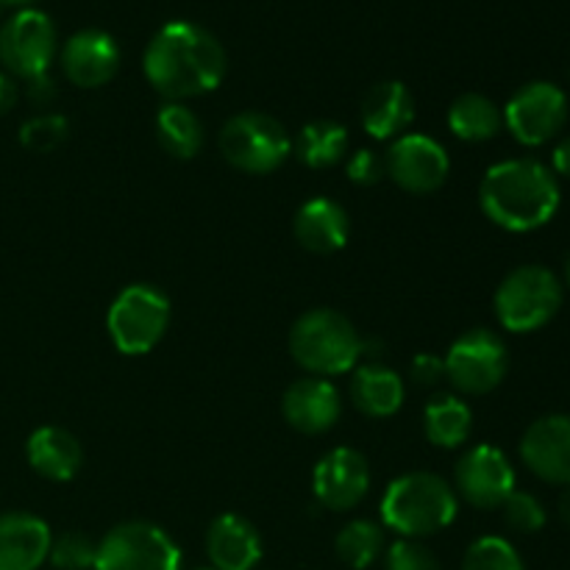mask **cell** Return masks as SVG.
Segmentation results:
<instances>
[{
	"label": "cell",
	"mask_w": 570,
	"mask_h": 570,
	"mask_svg": "<svg viewBox=\"0 0 570 570\" xmlns=\"http://www.w3.org/2000/svg\"><path fill=\"white\" fill-rule=\"evenodd\" d=\"M226 67V50L215 33L189 20L161 26L142 56L145 78L167 104H184L217 89Z\"/></svg>",
	"instance_id": "6da1fadb"
},
{
	"label": "cell",
	"mask_w": 570,
	"mask_h": 570,
	"mask_svg": "<svg viewBox=\"0 0 570 570\" xmlns=\"http://www.w3.org/2000/svg\"><path fill=\"white\" fill-rule=\"evenodd\" d=\"M560 181L538 159H507L490 167L479 187L484 217L512 234L549 226L560 209Z\"/></svg>",
	"instance_id": "7a4b0ae2"
},
{
	"label": "cell",
	"mask_w": 570,
	"mask_h": 570,
	"mask_svg": "<svg viewBox=\"0 0 570 570\" xmlns=\"http://www.w3.org/2000/svg\"><path fill=\"white\" fill-rule=\"evenodd\" d=\"M382 523L406 540H426L456 521L460 499L443 476L429 471L404 473L382 495Z\"/></svg>",
	"instance_id": "3957f363"
},
{
	"label": "cell",
	"mask_w": 570,
	"mask_h": 570,
	"mask_svg": "<svg viewBox=\"0 0 570 570\" xmlns=\"http://www.w3.org/2000/svg\"><path fill=\"white\" fill-rule=\"evenodd\" d=\"M362 343L354 323L337 309L304 312L289 328V354L309 376L332 379L351 373L362 360Z\"/></svg>",
	"instance_id": "277c9868"
},
{
	"label": "cell",
	"mask_w": 570,
	"mask_h": 570,
	"mask_svg": "<svg viewBox=\"0 0 570 570\" xmlns=\"http://www.w3.org/2000/svg\"><path fill=\"white\" fill-rule=\"evenodd\" d=\"M562 282L543 265H521L504 276L493 298L495 317L512 334H532L549 326L562 309Z\"/></svg>",
	"instance_id": "5b68a950"
},
{
	"label": "cell",
	"mask_w": 570,
	"mask_h": 570,
	"mask_svg": "<svg viewBox=\"0 0 570 570\" xmlns=\"http://www.w3.org/2000/svg\"><path fill=\"white\" fill-rule=\"evenodd\" d=\"M170 326V298L154 284H128L106 312L111 345L126 356L150 354Z\"/></svg>",
	"instance_id": "8992f818"
},
{
	"label": "cell",
	"mask_w": 570,
	"mask_h": 570,
	"mask_svg": "<svg viewBox=\"0 0 570 570\" xmlns=\"http://www.w3.org/2000/svg\"><path fill=\"white\" fill-rule=\"evenodd\" d=\"M217 145L228 165L250 176H267L278 170L293 154L287 128L265 111H239L228 117Z\"/></svg>",
	"instance_id": "52a82bcc"
},
{
	"label": "cell",
	"mask_w": 570,
	"mask_h": 570,
	"mask_svg": "<svg viewBox=\"0 0 570 570\" xmlns=\"http://www.w3.org/2000/svg\"><path fill=\"white\" fill-rule=\"evenodd\" d=\"M95 570H181V549L150 521H126L98 540Z\"/></svg>",
	"instance_id": "ba28073f"
},
{
	"label": "cell",
	"mask_w": 570,
	"mask_h": 570,
	"mask_svg": "<svg viewBox=\"0 0 570 570\" xmlns=\"http://www.w3.org/2000/svg\"><path fill=\"white\" fill-rule=\"evenodd\" d=\"M445 379L462 395H488L510 371L507 343L490 328H471L451 343L443 356Z\"/></svg>",
	"instance_id": "9c48e42d"
},
{
	"label": "cell",
	"mask_w": 570,
	"mask_h": 570,
	"mask_svg": "<svg viewBox=\"0 0 570 570\" xmlns=\"http://www.w3.org/2000/svg\"><path fill=\"white\" fill-rule=\"evenodd\" d=\"M59 50L56 26L45 11L20 9L0 28V65L17 78L48 76Z\"/></svg>",
	"instance_id": "30bf717a"
},
{
	"label": "cell",
	"mask_w": 570,
	"mask_h": 570,
	"mask_svg": "<svg viewBox=\"0 0 570 570\" xmlns=\"http://www.w3.org/2000/svg\"><path fill=\"white\" fill-rule=\"evenodd\" d=\"M504 126L527 148L560 137L568 122V95L551 81H529L507 100Z\"/></svg>",
	"instance_id": "8fae6325"
},
{
	"label": "cell",
	"mask_w": 570,
	"mask_h": 570,
	"mask_svg": "<svg viewBox=\"0 0 570 570\" xmlns=\"http://www.w3.org/2000/svg\"><path fill=\"white\" fill-rule=\"evenodd\" d=\"M454 493L476 510H501L515 490V468L510 456L490 443L471 445L454 468Z\"/></svg>",
	"instance_id": "7c38bea8"
},
{
	"label": "cell",
	"mask_w": 570,
	"mask_h": 570,
	"mask_svg": "<svg viewBox=\"0 0 570 570\" xmlns=\"http://www.w3.org/2000/svg\"><path fill=\"white\" fill-rule=\"evenodd\" d=\"M384 167L387 178L412 195L438 193L451 176L449 150L421 131H406L404 137L393 139L384 154Z\"/></svg>",
	"instance_id": "4fadbf2b"
},
{
	"label": "cell",
	"mask_w": 570,
	"mask_h": 570,
	"mask_svg": "<svg viewBox=\"0 0 570 570\" xmlns=\"http://www.w3.org/2000/svg\"><path fill=\"white\" fill-rule=\"evenodd\" d=\"M312 490L323 510L348 512L360 507L371 490V465L365 454L348 445H337L323 454L312 473Z\"/></svg>",
	"instance_id": "5bb4252c"
},
{
	"label": "cell",
	"mask_w": 570,
	"mask_h": 570,
	"mask_svg": "<svg viewBox=\"0 0 570 570\" xmlns=\"http://www.w3.org/2000/svg\"><path fill=\"white\" fill-rule=\"evenodd\" d=\"M521 460L549 484H570V415H543L523 432Z\"/></svg>",
	"instance_id": "9a60e30c"
},
{
	"label": "cell",
	"mask_w": 570,
	"mask_h": 570,
	"mask_svg": "<svg viewBox=\"0 0 570 570\" xmlns=\"http://www.w3.org/2000/svg\"><path fill=\"white\" fill-rule=\"evenodd\" d=\"M61 70L76 87L98 89L120 70V48L111 33L100 28H83L72 33L61 48Z\"/></svg>",
	"instance_id": "2e32d148"
},
{
	"label": "cell",
	"mask_w": 570,
	"mask_h": 570,
	"mask_svg": "<svg viewBox=\"0 0 570 570\" xmlns=\"http://www.w3.org/2000/svg\"><path fill=\"white\" fill-rule=\"evenodd\" d=\"M284 421L301 434H326L343 415L340 390L328 379L304 376L287 387L282 399Z\"/></svg>",
	"instance_id": "e0dca14e"
},
{
	"label": "cell",
	"mask_w": 570,
	"mask_h": 570,
	"mask_svg": "<svg viewBox=\"0 0 570 570\" xmlns=\"http://www.w3.org/2000/svg\"><path fill=\"white\" fill-rule=\"evenodd\" d=\"M262 551V534L237 512H223L206 529V557L215 570H256Z\"/></svg>",
	"instance_id": "ac0fdd59"
},
{
	"label": "cell",
	"mask_w": 570,
	"mask_h": 570,
	"mask_svg": "<svg viewBox=\"0 0 570 570\" xmlns=\"http://www.w3.org/2000/svg\"><path fill=\"white\" fill-rule=\"evenodd\" d=\"M293 234L301 248H306L309 254H337L348 243L351 217L337 200L317 195V198L298 206L293 220Z\"/></svg>",
	"instance_id": "d6986e66"
},
{
	"label": "cell",
	"mask_w": 570,
	"mask_h": 570,
	"mask_svg": "<svg viewBox=\"0 0 570 570\" xmlns=\"http://www.w3.org/2000/svg\"><path fill=\"white\" fill-rule=\"evenodd\" d=\"M360 120L367 137L382 139V142L399 139L410 131L415 120V98L401 81H382L367 89L362 98Z\"/></svg>",
	"instance_id": "ffe728a7"
},
{
	"label": "cell",
	"mask_w": 570,
	"mask_h": 570,
	"mask_svg": "<svg viewBox=\"0 0 570 570\" xmlns=\"http://www.w3.org/2000/svg\"><path fill=\"white\" fill-rule=\"evenodd\" d=\"M50 527L31 512L0 515V570H39L48 562Z\"/></svg>",
	"instance_id": "44dd1931"
},
{
	"label": "cell",
	"mask_w": 570,
	"mask_h": 570,
	"mask_svg": "<svg viewBox=\"0 0 570 570\" xmlns=\"http://www.w3.org/2000/svg\"><path fill=\"white\" fill-rule=\"evenodd\" d=\"M26 460L31 471L48 482H70L83 468V449L67 429L39 426L28 438Z\"/></svg>",
	"instance_id": "7402d4cb"
},
{
	"label": "cell",
	"mask_w": 570,
	"mask_h": 570,
	"mask_svg": "<svg viewBox=\"0 0 570 570\" xmlns=\"http://www.w3.org/2000/svg\"><path fill=\"white\" fill-rule=\"evenodd\" d=\"M404 379L393 367L382 365V362H365V365L354 367L351 401L365 417H373V421L393 417L404 406Z\"/></svg>",
	"instance_id": "603a6c76"
},
{
	"label": "cell",
	"mask_w": 570,
	"mask_h": 570,
	"mask_svg": "<svg viewBox=\"0 0 570 570\" xmlns=\"http://www.w3.org/2000/svg\"><path fill=\"white\" fill-rule=\"evenodd\" d=\"M473 432V412L460 395L438 393L423 406V434L438 449H462Z\"/></svg>",
	"instance_id": "cb8c5ba5"
},
{
	"label": "cell",
	"mask_w": 570,
	"mask_h": 570,
	"mask_svg": "<svg viewBox=\"0 0 570 570\" xmlns=\"http://www.w3.org/2000/svg\"><path fill=\"white\" fill-rule=\"evenodd\" d=\"M293 154L312 170L340 165L348 154V128L337 120H312L301 128L293 142Z\"/></svg>",
	"instance_id": "d4e9b609"
},
{
	"label": "cell",
	"mask_w": 570,
	"mask_h": 570,
	"mask_svg": "<svg viewBox=\"0 0 570 570\" xmlns=\"http://www.w3.org/2000/svg\"><path fill=\"white\" fill-rule=\"evenodd\" d=\"M156 139L173 159H195L204 148V122L187 104H165L156 111Z\"/></svg>",
	"instance_id": "484cf974"
},
{
	"label": "cell",
	"mask_w": 570,
	"mask_h": 570,
	"mask_svg": "<svg viewBox=\"0 0 570 570\" xmlns=\"http://www.w3.org/2000/svg\"><path fill=\"white\" fill-rule=\"evenodd\" d=\"M449 128L462 142H488L504 128V111L479 92H465L449 106Z\"/></svg>",
	"instance_id": "4316f807"
},
{
	"label": "cell",
	"mask_w": 570,
	"mask_h": 570,
	"mask_svg": "<svg viewBox=\"0 0 570 570\" xmlns=\"http://www.w3.org/2000/svg\"><path fill=\"white\" fill-rule=\"evenodd\" d=\"M384 529L382 523H373L367 518H356V521L345 523L334 538V551H337L340 562L351 570H367L373 562L384 557Z\"/></svg>",
	"instance_id": "83f0119b"
},
{
	"label": "cell",
	"mask_w": 570,
	"mask_h": 570,
	"mask_svg": "<svg viewBox=\"0 0 570 570\" xmlns=\"http://www.w3.org/2000/svg\"><path fill=\"white\" fill-rule=\"evenodd\" d=\"M462 570H527L515 546L504 538H479L468 546L462 557Z\"/></svg>",
	"instance_id": "f1b7e54d"
},
{
	"label": "cell",
	"mask_w": 570,
	"mask_h": 570,
	"mask_svg": "<svg viewBox=\"0 0 570 570\" xmlns=\"http://www.w3.org/2000/svg\"><path fill=\"white\" fill-rule=\"evenodd\" d=\"M67 134H70V122L65 115L42 111V115H33L31 120L22 122L20 142L22 148L33 150V154H50L65 142Z\"/></svg>",
	"instance_id": "f546056e"
},
{
	"label": "cell",
	"mask_w": 570,
	"mask_h": 570,
	"mask_svg": "<svg viewBox=\"0 0 570 570\" xmlns=\"http://www.w3.org/2000/svg\"><path fill=\"white\" fill-rule=\"evenodd\" d=\"M95 557H98V543L83 532H65L50 540L48 560L59 570H95Z\"/></svg>",
	"instance_id": "4dcf8cb0"
},
{
	"label": "cell",
	"mask_w": 570,
	"mask_h": 570,
	"mask_svg": "<svg viewBox=\"0 0 570 570\" xmlns=\"http://www.w3.org/2000/svg\"><path fill=\"white\" fill-rule=\"evenodd\" d=\"M501 510H504L507 527L518 534H534L546 527L543 501L534 493H527V490H512V495L501 504Z\"/></svg>",
	"instance_id": "1f68e13d"
},
{
	"label": "cell",
	"mask_w": 570,
	"mask_h": 570,
	"mask_svg": "<svg viewBox=\"0 0 570 570\" xmlns=\"http://www.w3.org/2000/svg\"><path fill=\"white\" fill-rule=\"evenodd\" d=\"M384 570H443L434 551L423 540L399 538L384 549Z\"/></svg>",
	"instance_id": "d6a6232c"
},
{
	"label": "cell",
	"mask_w": 570,
	"mask_h": 570,
	"mask_svg": "<svg viewBox=\"0 0 570 570\" xmlns=\"http://www.w3.org/2000/svg\"><path fill=\"white\" fill-rule=\"evenodd\" d=\"M345 176L356 187H376L382 178H387V167H384V156L376 150L360 148L345 159Z\"/></svg>",
	"instance_id": "836d02e7"
},
{
	"label": "cell",
	"mask_w": 570,
	"mask_h": 570,
	"mask_svg": "<svg viewBox=\"0 0 570 570\" xmlns=\"http://www.w3.org/2000/svg\"><path fill=\"white\" fill-rule=\"evenodd\" d=\"M410 379L417 387H438L445 379V365L438 354H417L410 362Z\"/></svg>",
	"instance_id": "e575fe53"
},
{
	"label": "cell",
	"mask_w": 570,
	"mask_h": 570,
	"mask_svg": "<svg viewBox=\"0 0 570 570\" xmlns=\"http://www.w3.org/2000/svg\"><path fill=\"white\" fill-rule=\"evenodd\" d=\"M551 170H554V176H562L570 181V134L557 142L554 154H551Z\"/></svg>",
	"instance_id": "d590c367"
},
{
	"label": "cell",
	"mask_w": 570,
	"mask_h": 570,
	"mask_svg": "<svg viewBox=\"0 0 570 570\" xmlns=\"http://www.w3.org/2000/svg\"><path fill=\"white\" fill-rule=\"evenodd\" d=\"M14 104H17L14 81H11V78L0 70V117L9 115V111L14 109Z\"/></svg>",
	"instance_id": "8d00e7d4"
},
{
	"label": "cell",
	"mask_w": 570,
	"mask_h": 570,
	"mask_svg": "<svg viewBox=\"0 0 570 570\" xmlns=\"http://www.w3.org/2000/svg\"><path fill=\"white\" fill-rule=\"evenodd\" d=\"M28 92H31V98L39 100V104H48V100L56 95V89H53V81H50L48 76H42L28 81Z\"/></svg>",
	"instance_id": "74e56055"
},
{
	"label": "cell",
	"mask_w": 570,
	"mask_h": 570,
	"mask_svg": "<svg viewBox=\"0 0 570 570\" xmlns=\"http://www.w3.org/2000/svg\"><path fill=\"white\" fill-rule=\"evenodd\" d=\"M557 515H560V521L570 529V484L562 488L560 499H557Z\"/></svg>",
	"instance_id": "f35d334b"
},
{
	"label": "cell",
	"mask_w": 570,
	"mask_h": 570,
	"mask_svg": "<svg viewBox=\"0 0 570 570\" xmlns=\"http://www.w3.org/2000/svg\"><path fill=\"white\" fill-rule=\"evenodd\" d=\"M33 0H0V6H28Z\"/></svg>",
	"instance_id": "ab89813d"
},
{
	"label": "cell",
	"mask_w": 570,
	"mask_h": 570,
	"mask_svg": "<svg viewBox=\"0 0 570 570\" xmlns=\"http://www.w3.org/2000/svg\"><path fill=\"white\" fill-rule=\"evenodd\" d=\"M566 284L570 287V254H568V259H566Z\"/></svg>",
	"instance_id": "60d3db41"
},
{
	"label": "cell",
	"mask_w": 570,
	"mask_h": 570,
	"mask_svg": "<svg viewBox=\"0 0 570 570\" xmlns=\"http://www.w3.org/2000/svg\"><path fill=\"white\" fill-rule=\"evenodd\" d=\"M198 570H215V568H198Z\"/></svg>",
	"instance_id": "b9f144b4"
}]
</instances>
